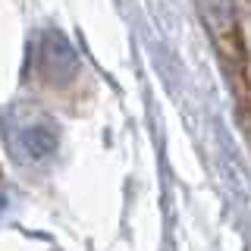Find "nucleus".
Instances as JSON below:
<instances>
[{
	"label": "nucleus",
	"instance_id": "1",
	"mask_svg": "<svg viewBox=\"0 0 251 251\" xmlns=\"http://www.w3.org/2000/svg\"><path fill=\"white\" fill-rule=\"evenodd\" d=\"M10 145H13V154L19 157L22 163H44L57 151V129H53V123H47L44 116L28 113V116H22V120L13 123Z\"/></svg>",
	"mask_w": 251,
	"mask_h": 251
},
{
	"label": "nucleus",
	"instance_id": "2",
	"mask_svg": "<svg viewBox=\"0 0 251 251\" xmlns=\"http://www.w3.org/2000/svg\"><path fill=\"white\" fill-rule=\"evenodd\" d=\"M204 16L210 22L217 44L229 57V66L232 60H239V66L245 69V41H242V28L232 16V0H204Z\"/></svg>",
	"mask_w": 251,
	"mask_h": 251
},
{
	"label": "nucleus",
	"instance_id": "3",
	"mask_svg": "<svg viewBox=\"0 0 251 251\" xmlns=\"http://www.w3.org/2000/svg\"><path fill=\"white\" fill-rule=\"evenodd\" d=\"M41 69H44L47 78H57V82H63V78H69L75 73V53H73V47L63 41L57 31H47V35H44Z\"/></svg>",
	"mask_w": 251,
	"mask_h": 251
},
{
	"label": "nucleus",
	"instance_id": "4",
	"mask_svg": "<svg viewBox=\"0 0 251 251\" xmlns=\"http://www.w3.org/2000/svg\"><path fill=\"white\" fill-rule=\"evenodd\" d=\"M3 207H6V195L0 192V214H3Z\"/></svg>",
	"mask_w": 251,
	"mask_h": 251
}]
</instances>
